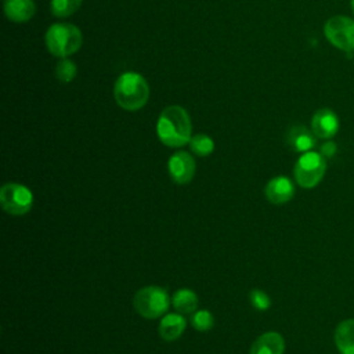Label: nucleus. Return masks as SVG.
Returning a JSON list of instances; mask_svg holds the SVG:
<instances>
[{
	"mask_svg": "<svg viewBox=\"0 0 354 354\" xmlns=\"http://www.w3.org/2000/svg\"><path fill=\"white\" fill-rule=\"evenodd\" d=\"M189 324L195 330L206 332L214 326V317L209 310H196L191 314Z\"/></svg>",
	"mask_w": 354,
	"mask_h": 354,
	"instance_id": "nucleus-19",
	"label": "nucleus"
},
{
	"mask_svg": "<svg viewBox=\"0 0 354 354\" xmlns=\"http://www.w3.org/2000/svg\"><path fill=\"white\" fill-rule=\"evenodd\" d=\"M113 97L122 109L129 112L138 111L148 102L149 84L138 72H123L115 82Z\"/></svg>",
	"mask_w": 354,
	"mask_h": 354,
	"instance_id": "nucleus-2",
	"label": "nucleus"
},
{
	"mask_svg": "<svg viewBox=\"0 0 354 354\" xmlns=\"http://www.w3.org/2000/svg\"><path fill=\"white\" fill-rule=\"evenodd\" d=\"M46 47L54 57L68 58L80 50L83 44L82 30L69 22H55L44 35Z\"/></svg>",
	"mask_w": 354,
	"mask_h": 354,
	"instance_id": "nucleus-3",
	"label": "nucleus"
},
{
	"mask_svg": "<svg viewBox=\"0 0 354 354\" xmlns=\"http://www.w3.org/2000/svg\"><path fill=\"white\" fill-rule=\"evenodd\" d=\"M326 173V159L315 151L304 152L299 156L293 167V176L301 188L317 187Z\"/></svg>",
	"mask_w": 354,
	"mask_h": 354,
	"instance_id": "nucleus-5",
	"label": "nucleus"
},
{
	"mask_svg": "<svg viewBox=\"0 0 354 354\" xmlns=\"http://www.w3.org/2000/svg\"><path fill=\"white\" fill-rule=\"evenodd\" d=\"M167 170H169L170 178L176 184L178 185L188 184L195 176V170H196L195 159L187 151H176L169 158Z\"/></svg>",
	"mask_w": 354,
	"mask_h": 354,
	"instance_id": "nucleus-8",
	"label": "nucleus"
},
{
	"mask_svg": "<svg viewBox=\"0 0 354 354\" xmlns=\"http://www.w3.org/2000/svg\"><path fill=\"white\" fill-rule=\"evenodd\" d=\"M264 195L272 205H283L295 196V184L286 176L272 177L264 187Z\"/></svg>",
	"mask_w": 354,
	"mask_h": 354,
	"instance_id": "nucleus-10",
	"label": "nucleus"
},
{
	"mask_svg": "<svg viewBox=\"0 0 354 354\" xmlns=\"http://www.w3.org/2000/svg\"><path fill=\"white\" fill-rule=\"evenodd\" d=\"M188 145H189V149L198 156H207L214 151L213 138L205 133L192 136Z\"/></svg>",
	"mask_w": 354,
	"mask_h": 354,
	"instance_id": "nucleus-17",
	"label": "nucleus"
},
{
	"mask_svg": "<svg viewBox=\"0 0 354 354\" xmlns=\"http://www.w3.org/2000/svg\"><path fill=\"white\" fill-rule=\"evenodd\" d=\"M187 319L180 313H170L163 315L159 322V335L166 342L177 340L185 330Z\"/></svg>",
	"mask_w": 354,
	"mask_h": 354,
	"instance_id": "nucleus-14",
	"label": "nucleus"
},
{
	"mask_svg": "<svg viewBox=\"0 0 354 354\" xmlns=\"http://www.w3.org/2000/svg\"><path fill=\"white\" fill-rule=\"evenodd\" d=\"M286 144L295 152L304 153L315 148L317 137L311 129H307L303 124H295L286 131Z\"/></svg>",
	"mask_w": 354,
	"mask_h": 354,
	"instance_id": "nucleus-11",
	"label": "nucleus"
},
{
	"mask_svg": "<svg viewBox=\"0 0 354 354\" xmlns=\"http://www.w3.org/2000/svg\"><path fill=\"white\" fill-rule=\"evenodd\" d=\"M285 340L278 332H266L252 344L249 354H283Z\"/></svg>",
	"mask_w": 354,
	"mask_h": 354,
	"instance_id": "nucleus-12",
	"label": "nucleus"
},
{
	"mask_svg": "<svg viewBox=\"0 0 354 354\" xmlns=\"http://www.w3.org/2000/svg\"><path fill=\"white\" fill-rule=\"evenodd\" d=\"M333 340L340 354H354V318H347L337 324Z\"/></svg>",
	"mask_w": 354,
	"mask_h": 354,
	"instance_id": "nucleus-15",
	"label": "nucleus"
},
{
	"mask_svg": "<svg viewBox=\"0 0 354 354\" xmlns=\"http://www.w3.org/2000/svg\"><path fill=\"white\" fill-rule=\"evenodd\" d=\"M249 300L250 304L259 311H266L271 307L270 296L261 289H252L249 293Z\"/></svg>",
	"mask_w": 354,
	"mask_h": 354,
	"instance_id": "nucleus-21",
	"label": "nucleus"
},
{
	"mask_svg": "<svg viewBox=\"0 0 354 354\" xmlns=\"http://www.w3.org/2000/svg\"><path fill=\"white\" fill-rule=\"evenodd\" d=\"M350 8H351V12L354 15V0H350Z\"/></svg>",
	"mask_w": 354,
	"mask_h": 354,
	"instance_id": "nucleus-23",
	"label": "nucleus"
},
{
	"mask_svg": "<svg viewBox=\"0 0 354 354\" xmlns=\"http://www.w3.org/2000/svg\"><path fill=\"white\" fill-rule=\"evenodd\" d=\"M191 118L180 105L166 106L156 122V134L162 144L170 148H180L191 140Z\"/></svg>",
	"mask_w": 354,
	"mask_h": 354,
	"instance_id": "nucleus-1",
	"label": "nucleus"
},
{
	"mask_svg": "<svg viewBox=\"0 0 354 354\" xmlns=\"http://www.w3.org/2000/svg\"><path fill=\"white\" fill-rule=\"evenodd\" d=\"M55 76L62 83H71L77 72L76 64L69 58H59V61L55 65Z\"/></svg>",
	"mask_w": 354,
	"mask_h": 354,
	"instance_id": "nucleus-20",
	"label": "nucleus"
},
{
	"mask_svg": "<svg viewBox=\"0 0 354 354\" xmlns=\"http://www.w3.org/2000/svg\"><path fill=\"white\" fill-rule=\"evenodd\" d=\"M170 299L166 289L149 285L138 289L133 297L134 310L147 319H156L169 310Z\"/></svg>",
	"mask_w": 354,
	"mask_h": 354,
	"instance_id": "nucleus-4",
	"label": "nucleus"
},
{
	"mask_svg": "<svg viewBox=\"0 0 354 354\" xmlns=\"http://www.w3.org/2000/svg\"><path fill=\"white\" fill-rule=\"evenodd\" d=\"M171 304L177 313H180L183 315H188V314L191 315L192 313L196 311L199 299L192 289L181 288L174 292V295L171 297Z\"/></svg>",
	"mask_w": 354,
	"mask_h": 354,
	"instance_id": "nucleus-16",
	"label": "nucleus"
},
{
	"mask_svg": "<svg viewBox=\"0 0 354 354\" xmlns=\"http://www.w3.org/2000/svg\"><path fill=\"white\" fill-rule=\"evenodd\" d=\"M0 205L11 216H24L33 206V194L22 184L6 183L0 188Z\"/></svg>",
	"mask_w": 354,
	"mask_h": 354,
	"instance_id": "nucleus-7",
	"label": "nucleus"
},
{
	"mask_svg": "<svg viewBox=\"0 0 354 354\" xmlns=\"http://www.w3.org/2000/svg\"><path fill=\"white\" fill-rule=\"evenodd\" d=\"M83 0H51L50 10L57 18H65L73 15L82 6Z\"/></svg>",
	"mask_w": 354,
	"mask_h": 354,
	"instance_id": "nucleus-18",
	"label": "nucleus"
},
{
	"mask_svg": "<svg viewBox=\"0 0 354 354\" xmlns=\"http://www.w3.org/2000/svg\"><path fill=\"white\" fill-rule=\"evenodd\" d=\"M337 152V145L335 141L332 140H325V142L321 144L319 147V153L325 158V159H329V158H333Z\"/></svg>",
	"mask_w": 354,
	"mask_h": 354,
	"instance_id": "nucleus-22",
	"label": "nucleus"
},
{
	"mask_svg": "<svg viewBox=\"0 0 354 354\" xmlns=\"http://www.w3.org/2000/svg\"><path fill=\"white\" fill-rule=\"evenodd\" d=\"M36 12L33 0H4V14L15 24L28 22Z\"/></svg>",
	"mask_w": 354,
	"mask_h": 354,
	"instance_id": "nucleus-13",
	"label": "nucleus"
},
{
	"mask_svg": "<svg viewBox=\"0 0 354 354\" xmlns=\"http://www.w3.org/2000/svg\"><path fill=\"white\" fill-rule=\"evenodd\" d=\"M339 116L330 108H321L311 118V130L317 138L330 140L339 131Z\"/></svg>",
	"mask_w": 354,
	"mask_h": 354,
	"instance_id": "nucleus-9",
	"label": "nucleus"
},
{
	"mask_svg": "<svg viewBox=\"0 0 354 354\" xmlns=\"http://www.w3.org/2000/svg\"><path fill=\"white\" fill-rule=\"evenodd\" d=\"M326 40L337 50L353 55L354 53V18L333 15L324 24Z\"/></svg>",
	"mask_w": 354,
	"mask_h": 354,
	"instance_id": "nucleus-6",
	"label": "nucleus"
}]
</instances>
